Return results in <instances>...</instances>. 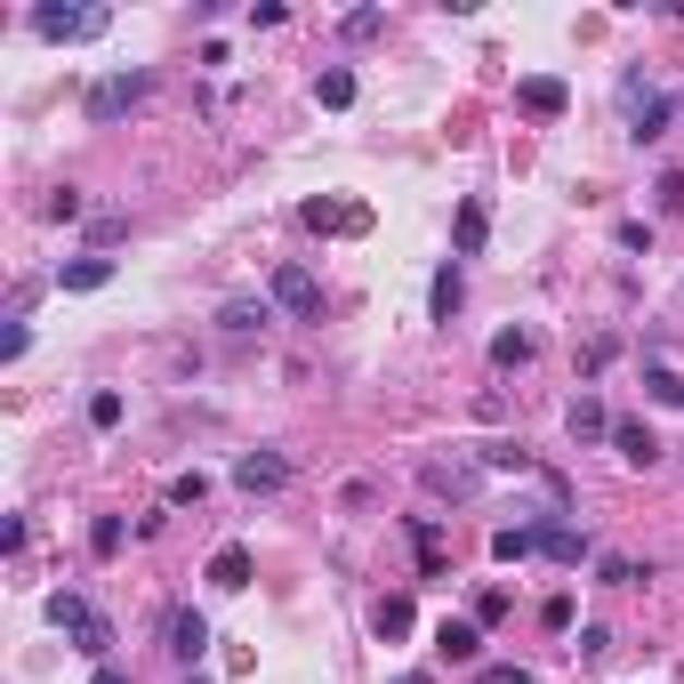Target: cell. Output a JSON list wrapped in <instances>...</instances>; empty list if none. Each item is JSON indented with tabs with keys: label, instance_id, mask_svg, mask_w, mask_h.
I'll list each match as a JSON object with an SVG mask.
<instances>
[{
	"label": "cell",
	"instance_id": "25",
	"mask_svg": "<svg viewBox=\"0 0 684 684\" xmlns=\"http://www.w3.org/2000/svg\"><path fill=\"white\" fill-rule=\"evenodd\" d=\"M379 636H387V645L411 636V596H387V604H379Z\"/></svg>",
	"mask_w": 684,
	"mask_h": 684
},
{
	"label": "cell",
	"instance_id": "3",
	"mask_svg": "<svg viewBox=\"0 0 684 684\" xmlns=\"http://www.w3.org/2000/svg\"><path fill=\"white\" fill-rule=\"evenodd\" d=\"M234 484L251 491V500H274V491L290 484V460H282V451H242V460H234Z\"/></svg>",
	"mask_w": 684,
	"mask_h": 684
},
{
	"label": "cell",
	"instance_id": "18",
	"mask_svg": "<svg viewBox=\"0 0 684 684\" xmlns=\"http://www.w3.org/2000/svg\"><path fill=\"white\" fill-rule=\"evenodd\" d=\"M460 298H467V282H460V258H451L443 274H435V290H427V315L451 322V315H460Z\"/></svg>",
	"mask_w": 684,
	"mask_h": 684
},
{
	"label": "cell",
	"instance_id": "10",
	"mask_svg": "<svg viewBox=\"0 0 684 684\" xmlns=\"http://www.w3.org/2000/svg\"><path fill=\"white\" fill-rule=\"evenodd\" d=\"M515 106H524L532 121H555V113L572 106V89H564L555 73H532V81H515Z\"/></svg>",
	"mask_w": 684,
	"mask_h": 684
},
{
	"label": "cell",
	"instance_id": "19",
	"mask_svg": "<svg viewBox=\"0 0 684 684\" xmlns=\"http://www.w3.org/2000/svg\"><path fill=\"white\" fill-rule=\"evenodd\" d=\"M57 282H65V290H106L113 282V258H65V266H57Z\"/></svg>",
	"mask_w": 684,
	"mask_h": 684
},
{
	"label": "cell",
	"instance_id": "27",
	"mask_svg": "<svg viewBox=\"0 0 684 684\" xmlns=\"http://www.w3.org/2000/svg\"><path fill=\"white\" fill-rule=\"evenodd\" d=\"M89 555H121V515H97L89 524Z\"/></svg>",
	"mask_w": 684,
	"mask_h": 684
},
{
	"label": "cell",
	"instance_id": "6",
	"mask_svg": "<svg viewBox=\"0 0 684 684\" xmlns=\"http://www.w3.org/2000/svg\"><path fill=\"white\" fill-rule=\"evenodd\" d=\"M274 306L282 315H322V282L306 266H274Z\"/></svg>",
	"mask_w": 684,
	"mask_h": 684
},
{
	"label": "cell",
	"instance_id": "26",
	"mask_svg": "<svg viewBox=\"0 0 684 684\" xmlns=\"http://www.w3.org/2000/svg\"><path fill=\"white\" fill-rule=\"evenodd\" d=\"M475 628H500V620H508V588H484V596H475Z\"/></svg>",
	"mask_w": 684,
	"mask_h": 684
},
{
	"label": "cell",
	"instance_id": "5",
	"mask_svg": "<svg viewBox=\"0 0 684 684\" xmlns=\"http://www.w3.org/2000/svg\"><path fill=\"white\" fill-rule=\"evenodd\" d=\"M564 427H572V443H612V427H620V419H612L604 403H596V387H579V395L564 403Z\"/></svg>",
	"mask_w": 684,
	"mask_h": 684
},
{
	"label": "cell",
	"instance_id": "24",
	"mask_svg": "<svg viewBox=\"0 0 684 684\" xmlns=\"http://www.w3.org/2000/svg\"><path fill=\"white\" fill-rule=\"evenodd\" d=\"M201 500H210V475H201V467H185L178 484H170V508H201Z\"/></svg>",
	"mask_w": 684,
	"mask_h": 684
},
{
	"label": "cell",
	"instance_id": "30",
	"mask_svg": "<svg viewBox=\"0 0 684 684\" xmlns=\"http://www.w3.org/2000/svg\"><path fill=\"white\" fill-rule=\"evenodd\" d=\"M89 427H121V395L106 387V395H89Z\"/></svg>",
	"mask_w": 684,
	"mask_h": 684
},
{
	"label": "cell",
	"instance_id": "4",
	"mask_svg": "<svg viewBox=\"0 0 684 684\" xmlns=\"http://www.w3.org/2000/svg\"><path fill=\"white\" fill-rule=\"evenodd\" d=\"M137 97H145V73H130V65H121V73H106V81L89 89V121H121V113L137 106Z\"/></svg>",
	"mask_w": 684,
	"mask_h": 684
},
{
	"label": "cell",
	"instance_id": "36",
	"mask_svg": "<svg viewBox=\"0 0 684 684\" xmlns=\"http://www.w3.org/2000/svg\"><path fill=\"white\" fill-rule=\"evenodd\" d=\"M484 684H532V669H484Z\"/></svg>",
	"mask_w": 684,
	"mask_h": 684
},
{
	"label": "cell",
	"instance_id": "14",
	"mask_svg": "<svg viewBox=\"0 0 684 684\" xmlns=\"http://www.w3.org/2000/svg\"><path fill=\"white\" fill-rule=\"evenodd\" d=\"M266 322H274V298H225L218 306V330H234V339H258Z\"/></svg>",
	"mask_w": 684,
	"mask_h": 684
},
{
	"label": "cell",
	"instance_id": "7",
	"mask_svg": "<svg viewBox=\"0 0 684 684\" xmlns=\"http://www.w3.org/2000/svg\"><path fill=\"white\" fill-rule=\"evenodd\" d=\"M484 242H491V201L467 194L460 218H451V251H460V258H484Z\"/></svg>",
	"mask_w": 684,
	"mask_h": 684
},
{
	"label": "cell",
	"instance_id": "22",
	"mask_svg": "<svg viewBox=\"0 0 684 684\" xmlns=\"http://www.w3.org/2000/svg\"><path fill=\"white\" fill-rule=\"evenodd\" d=\"M315 97H322L330 113H346V106H355V73H346V65H322V73H315Z\"/></svg>",
	"mask_w": 684,
	"mask_h": 684
},
{
	"label": "cell",
	"instance_id": "17",
	"mask_svg": "<svg viewBox=\"0 0 684 684\" xmlns=\"http://www.w3.org/2000/svg\"><path fill=\"white\" fill-rule=\"evenodd\" d=\"M532 355H540V339H532V330H524V322H508V330H500V339H491V363H500V370H524Z\"/></svg>",
	"mask_w": 684,
	"mask_h": 684
},
{
	"label": "cell",
	"instance_id": "13",
	"mask_svg": "<svg viewBox=\"0 0 684 684\" xmlns=\"http://www.w3.org/2000/svg\"><path fill=\"white\" fill-rule=\"evenodd\" d=\"M475 652H484V628H475V620H443V628H435V660H451V669H467Z\"/></svg>",
	"mask_w": 684,
	"mask_h": 684
},
{
	"label": "cell",
	"instance_id": "38",
	"mask_svg": "<svg viewBox=\"0 0 684 684\" xmlns=\"http://www.w3.org/2000/svg\"><path fill=\"white\" fill-rule=\"evenodd\" d=\"M185 684H210V676H185Z\"/></svg>",
	"mask_w": 684,
	"mask_h": 684
},
{
	"label": "cell",
	"instance_id": "2",
	"mask_svg": "<svg viewBox=\"0 0 684 684\" xmlns=\"http://www.w3.org/2000/svg\"><path fill=\"white\" fill-rule=\"evenodd\" d=\"M106 25H113L106 9H57V0H40V9H33V33L40 40H97Z\"/></svg>",
	"mask_w": 684,
	"mask_h": 684
},
{
	"label": "cell",
	"instance_id": "20",
	"mask_svg": "<svg viewBox=\"0 0 684 684\" xmlns=\"http://www.w3.org/2000/svg\"><path fill=\"white\" fill-rule=\"evenodd\" d=\"M411 548H419V572H427V579L451 572V564H443V540H435V515H411Z\"/></svg>",
	"mask_w": 684,
	"mask_h": 684
},
{
	"label": "cell",
	"instance_id": "37",
	"mask_svg": "<svg viewBox=\"0 0 684 684\" xmlns=\"http://www.w3.org/2000/svg\"><path fill=\"white\" fill-rule=\"evenodd\" d=\"M387 684H435V676H419V669H411V676H387Z\"/></svg>",
	"mask_w": 684,
	"mask_h": 684
},
{
	"label": "cell",
	"instance_id": "9",
	"mask_svg": "<svg viewBox=\"0 0 684 684\" xmlns=\"http://www.w3.org/2000/svg\"><path fill=\"white\" fill-rule=\"evenodd\" d=\"M540 555H548V564H588L596 540L579 524H564V515H548V524H540Z\"/></svg>",
	"mask_w": 684,
	"mask_h": 684
},
{
	"label": "cell",
	"instance_id": "31",
	"mask_svg": "<svg viewBox=\"0 0 684 684\" xmlns=\"http://www.w3.org/2000/svg\"><path fill=\"white\" fill-rule=\"evenodd\" d=\"M121 234H130V218H97V225H89V242H97V258H106V251H113V242H121Z\"/></svg>",
	"mask_w": 684,
	"mask_h": 684
},
{
	"label": "cell",
	"instance_id": "33",
	"mask_svg": "<svg viewBox=\"0 0 684 684\" xmlns=\"http://www.w3.org/2000/svg\"><path fill=\"white\" fill-rule=\"evenodd\" d=\"M540 620H548L555 636H564V628H572V596H548V604H540Z\"/></svg>",
	"mask_w": 684,
	"mask_h": 684
},
{
	"label": "cell",
	"instance_id": "16",
	"mask_svg": "<svg viewBox=\"0 0 684 684\" xmlns=\"http://www.w3.org/2000/svg\"><path fill=\"white\" fill-rule=\"evenodd\" d=\"M612 451H620L628 467H652V460H660V435H652L645 419H620V427H612Z\"/></svg>",
	"mask_w": 684,
	"mask_h": 684
},
{
	"label": "cell",
	"instance_id": "15",
	"mask_svg": "<svg viewBox=\"0 0 684 684\" xmlns=\"http://www.w3.org/2000/svg\"><path fill=\"white\" fill-rule=\"evenodd\" d=\"M548 524V515H540ZM540 524H500L491 532V564H524V555H540Z\"/></svg>",
	"mask_w": 684,
	"mask_h": 684
},
{
	"label": "cell",
	"instance_id": "34",
	"mask_svg": "<svg viewBox=\"0 0 684 684\" xmlns=\"http://www.w3.org/2000/svg\"><path fill=\"white\" fill-rule=\"evenodd\" d=\"M652 194H660V210H684V170H669V178L652 185Z\"/></svg>",
	"mask_w": 684,
	"mask_h": 684
},
{
	"label": "cell",
	"instance_id": "8",
	"mask_svg": "<svg viewBox=\"0 0 684 684\" xmlns=\"http://www.w3.org/2000/svg\"><path fill=\"white\" fill-rule=\"evenodd\" d=\"M251 572H258V555L242 548V540H225V548L210 555V572H201V579H210L218 596H242V588H251Z\"/></svg>",
	"mask_w": 684,
	"mask_h": 684
},
{
	"label": "cell",
	"instance_id": "35",
	"mask_svg": "<svg viewBox=\"0 0 684 684\" xmlns=\"http://www.w3.org/2000/svg\"><path fill=\"white\" fill-rule=\"evenodd\" d=\"M89 684H137V676H130V669H121V660H106V669H97Z\"/></svg>",
	"mask_w": 684,
	"mask_h": 684
},
{
	"label": "cell",
	"instance_id": "28",
	"mask_svg": "<svg viewBox=\"0 0 684 684\" xmlns=\"http://www.w3.org/2000/svg\"><path fill=\"white\" fill-rule=\"evenodd\" d=\"M81 612H89V596H73V588H57V596H49V620H57V628H73Z\"/></svg>",
	"mask_w": 684,
	"mask_h": 684
},
{
	"label": "cell",
	"instance_id": "12",
	"mask_svg": "<svg viewBox=\"0 0 684 684\" xmlns=\"http://www.w3.org/2000/svg\"><path fill=\"white\" fill-rule=\"evenodd\" d=\"M161 636H170V652H178V660H201V652H210V620H201L194 604H178Z\"/></svg>",
	"mask_w": 684,
	"mask_h": 684
},
{
	"label": "cell",
	"instance_id": "21",
	"mask_svg": "<svg viewBox=\"0 0 684 684\" xmlns=\"http://www.w3.org/2000/svg\"><path fill=\"white\" fill-rule=\"evenodd\" d=\"M645 395H652L660 411H684V370H669V363H645Z\"/></svg>",
	"mask_w": 684,
	"mask_h": 684
},
{
	"label": "cell",
	"instance_id": "11",
	"mask_svg": "<svg viewBox=\"0 0 684 684\" xmlns=\"http://www.w3.org/2000/svg\"><path fill=\"white\" fill-rule=\"evenodd\" d=\"M65 636H73V652H81V660H97V669H106V660H113V620L97 612V604L81 612V620H73Z\"/></svg>",
	"mask_w": 684,
	"mask_h": 684
},
{
	"label": "cell",
	"instance_id": "32",
	"mask_svg": "<svg viewBox=\"0 0 684 684\" xmlns=\"http://www.w3.org/2000/svg\"><path fill=\"white\" fill-rule=\"evenodd\" d=\"M387 25V16L379 9H355V16H346V40H370V33H379Z\"/></svg>",
	"mask_w": 684,
	"mask_h": 684
},
{
	"label": "cell",
	"instance_id": "23",
	"mask_svg": "<svg viewBox=\"0 0 684 684\" xmlns=\"http://www.w3.org/2000/svg\"><path fill=\"white\" fill-rule=\"evenodd\" d=\"M669 121H676V106H669V97H645V113H636V145H652V137H669Z\"/></svg>",
	"mask_w": 684,
	"mask_h": 684
},
{
	"label": "cell",
	"instance_id": "1",
	"mask_svg": "<svg viewBox=\"0 0 684 684\" xmlns=\"http://www.w3.org/2000/svg\"><path fill=\"white\" fill-rule=\"evenodd\" d=\"M419 484L435 491V500H475V491L491 484V467H484V451H451V460H427L419 467Z\"/></svg>",
	"mask_w": 684,
	"mask_h": 684
},
{
	"label": "cell",
	"instance_id": "29",
	"mask_svg": "<svg viewBox=\"0 0 684 684\" xmlns=\"http://www.w3.org/2000/svg\"><path fill=\"white\" fill-rule=\"evenodd\" d=\"M572 652H579V660H604V652H612V628H596V620H588V628L572 636Z\"/></svg>",
	"mask_w": 684,
	"mask_h": 684
}]
</instances>
